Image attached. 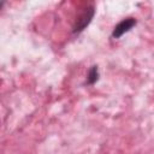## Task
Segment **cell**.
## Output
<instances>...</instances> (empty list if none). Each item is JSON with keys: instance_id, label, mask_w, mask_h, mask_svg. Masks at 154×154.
I'll list each match as a JSON object with an SVG mask.
<instances>
[{"instance_id": "1", "label": "cell", "mask_w": 154, "mask_h": 154, "mask_svg": "<svg viewBox=\"0 0 154 154\" xmlns=\"http://www.w3.org/2000/svg\"><path fill=\"white\" fill-rule=\"evenodd\" d=\"M94 6H88L83 10V12L77 17L75 24H73V32L75 34H78L81 32L82 30H84V28L91 22L93 17H94Z\"/></svg>"}, {"instance_id": "2", "label": "cell", "mask_w": 154, "mask_h": 154, "mask_svg": "<svg viewBox=\"0 0 154 154\" xmlns=\"http://www.w3.org/2000/svg\"><path fill=\"white\" fill-rule=\"evenodd\" d=\"M135 25H136V19L135 18H131V17L125 18V19H123L122 22H119L114 26V30L112 32V36L116 37V38H118L122 35H124L125 32H128L130 29H132V26H135Z\"/></svg>"}, {"instance_id": "3", "label": "cell", "mask_w": 154, "mask_h": 154, "mask_svg": "<svg viewBox=\"0 0 154 154\" xmlns=\"http://www.w3.org/2000/svg\"><path fill=\"white\" fill-rule=\"evenodd\" d=\"M99 78V71H97V67L96 66H93L90 70H89V73H88V83L89 84H94Z\"/></svg>"}]
</instances>
